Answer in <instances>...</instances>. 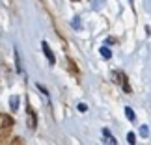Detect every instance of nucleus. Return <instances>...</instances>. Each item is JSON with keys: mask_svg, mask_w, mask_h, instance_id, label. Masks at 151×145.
I'll return each mask as SVG.
<instances>
[{"mask_svg": "<svg viewBox=\"0 0 151 145\" xmlns=\"http://www.w3.org/2000/svg\"><path fill=\"white\" fill-rule=\"evenodd\" d=\"M127 141H129L131 145H134V141H136V138H134V134H132V132H129V134H127Z\"/></svg>", "mask_w": 151, "mask_h": 145, "instance_id": "nucleus-10", "label": "nucleus"}, {"mask_svg": "<svg viewBox=\"0 0 151 145\" xmlns=\"http://www.w3.org/2000/svg\"><path fill=\"white\" fill-rule=\"evenodd\" d=\"M140 134H142L144 138H147V136H149V129H147L146 125H144V126H140Z\"/></svg>", "mask_w": 151, "mask_h": 145, "instance_id": "nucleus-9", "label": "nucleus"}, {"mask_svg": "<svg viewBox=\"0 0 151 145\" xmlns=\"http://www.w3.org/2000/svg\"><path fill=\"white\" fill-rule=\"evenodd\" d=\"M37 88H39V91H41V93H45L49 97V91H47V88H45V86H41V84H37Z\"/></svg>", "mask_w": 151, "mask_h": 145, "instance_id": "nucleus-11", "label": "nucleus"}, {"mask_svg": "<svg viewBox=\"0 0 151 145\" xmlns=\"http://www.w3.org/2000/svg\"><path fill=\"white\" fill-rule=\"evenodd\" d=\"M103 141L106 143V145H118L116 138L112 136V132H110L108 129H103Z\"/></svg>", "mask_w": 151, "mask_h": 145, "instance_id": "nucleus-2", "label": "nucleus"}, {"mask_svg": "<svg viewBox=\"0 0 151 145\" xmlns=\"http://www.w3.org/2000/svg\"><path fill=\"white\" fill-rule=\"evenodd\" d=\"M11 125H13V121H11L9 115H0V129L2 130H8Z\"/></svg>", "mask_w": 151, "mask_h": 145, "instance_id": "nucleus-4", "label": "nucleus"}, {"mask_svg": "<svg viewBox=\"0 0 151 145\" xmlns=\"http://www.w3.org/2000/svg\"><path fill=\"white\" fill-rule=\"evenodd\" d=\"M9 106H11V110H17V108H19V97H11L9 99Z\"/></svg>", "mask_w": 151, "mask_h": 145, "instance_id": "nucleus-8", "label": "nucleus"}, {"mask_svg": "<svg viewBox=\"0 0 151 145\" xmlns=\"http://www.w3.org/2000/svg\"><path fill=\"white\" fill-rule=\"evenodd\" d=\"M114 78H116V82H118V84H121V82H123V89L127 91V93H129V91H131V88H129V84H127V78H125V74H121L119 71H114Z\"/></svg>", "mask_w": 151, "mask_h": 145, "instance_id": "nucleus-3", "label": "nucleus"}, {"mask_svg": "<svg viewBox=\"0 0 151 145\" xmlns=\"http://www.w3.org/2000/svg\"><path fill=\"white\" fill-rule=\"evenodd\" d=\"M99 52H101V56L104 58V60L112 58V52H110V49H106V47H101V49H99Z\"/></svg>", "mask_w": 151, "mask_h": 145, "instance_id": "nucleus-5", "label": "nucleus"}, {"mask_svg": "<svg viewBox=\"0 0 151 145\" xmlns=\"http://www.w3.org/2000/svg\"><path fill=\"white\" fill-rule=\"evenodd\" d=\"M41 49H43V52H45V56H47L49 63H50V65H54L56 58H54V52L50 50V47H49V43H47V41H41Z\"/></svg>", "mask_w": 151, "mask_h": 145, "instance_id": "nucleus-1", "label": "nucleus"}, {"mask_svg": "<svg viewBox=\"0 0 151 145\" xmlns=\"http://www.w3.org/2000/svg\"><path fill=\"white\" fill-rule=\"evenodd\" d=\"M125 115H127V119H129V121H134V119H136V115H134V112H132V108H129V106L125 108Z\"/></svg>", "mask_w": 151, "mask_h": 145, "instance_id": "nucleus-7", "label": "nucleus"}, {"mask_svg": "<svg viewBox=\"0 0 151 145\" xmlns=\"http://www.w3.org/2000/svg\"><path fill=\"white\" fill-rule=\"evenodd\" d=\"M15 63H17V73L22 74V67H21V58H19V50L15 49Z\"/></svg>", "mask_w": 151, "mask_h": 145, "instance_id": "nucleus-6", "label": "nucleus"}]
</instances>
